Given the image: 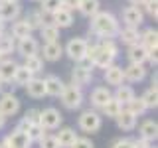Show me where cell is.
<instances>
[{
  "instance_id": "cell-16",
  "label": "cell",
  "mask_w": 158,
  "mask_h": 148,
  "mask_svg": "<svg viewBox=\"0 0 158 148\" xmlns=\"http://www.w3.org/2000/svg\"><path fill=\"white\" fill-rule=\"evenodd\" d=\"M103 79H105L107 85L111 87H118L125 83V73H123V65H117V63H113V65H109L105 71H103Z\"/></svg>"
},
{
  "instance_id": "cell-8",
  "label": "cell",
  "mask_w": 158,
  "mask_h": 148,
  "mask_svg": "<svg viewBox=\"0 0 158 148\" xmlns=\"http://www.w3.org/2000/svg\"><path fill=\"white\" fill-rule=\"evenodd\" d=\"M0 113H2L6 118L8 117H16L20 113V99L14 95L12 91L0 95Z\"/></svg>"
},
{
  "instance_id": "cell-47",
  "label": "cell",
  "mask_w": 158,
  "mask_h": 148,
  "mask_svg": "<svg viewBox=\"0 0 158 148\" xmlns=\"http://www.w3.org/2000/svg\"><path fill=\"white\" fill-rule=\"evenodd\" d=\"M30 126H32V122H30L28 118H24V117H22V118L18 121V126H16V128H18V130H22V132H28V128H30Z\"/></svg>"
},
{
  "instance_id": "cell-13",
  "label": "cell",
  "mask_w": 158,
  "mask_h": 148,
  "mask_svg": "<svg viewBox=\"0 0 158 148\" xmlns=\"http://www.w3.org/2000/svg\"><path fill=\"white\" fill-rule=\"evenodd\" d=\"M44 85H46V95L48 97H61L63 89H65L63 79L59 75H53V73H49V75L44 77Z\"/></svg>"
},
{
  "instance_id": "cell-19",
  "label": "cell",
  "mask_w": 158,
  "mask_h": 148,
  "mask_svg": "<svg viewBox=\"0 0 158 148\" xmlns=\"http://www.w3.org/2000/svg\"><path fill=\"white\" fill-rule=\"evenodd\" d=\"M136 121L138 118L132 115L131 111H127L125 107H123V111L118 113V115L115 117V122H117V126L121 128L123 132H131V130H135L136 128Z\"/></svg>"
},
{
  "instance_id": "cell-7",
  "label": "cell",
  "mask_w": 158,
  "mask_h": 148,
  "mask_svg": "<svg viewBox=\"0 0 158 148\" xmlns=\"http://www.w3.org/2000/svg\"><path fill=\"white\" fill-rule=\"evenodd\" d=\"M2 146L4 148H32V140L28 138L26 132L14 128L12 132H8V134L4 136Z\"/></svg>"
},
{
  "instance_id": "cell-40",
  "label": "cell",
  "mask_w": 158,
  "mask_h": 148,
  "mask_svg": "<svg viewBox=\"0 0 158 148\" xmlns=\"http://www.w3.org/2000/svg\"><path fill=\"white\" fill-rule=\"evenodd\" d=\"M59 8H61V0H42V8L40 10L53 14V12H57Z\"/></svg>"
},
{
  "instance_id": "cell-15",
  "label": "cell",
  "mask_w": 158,
  "mask_h": 148,
  "mask_svg": "<svg viewBox=\"0 0 158 148\" xmlns=\"http://www.w3.org/2000/svg\"><path fill=\"white\" fill-rule=\"evenodd\" d=\"M123 73H125V81H128V83H140V81L146 79L148 69H146V65L128 63L127 67H123Z\"/></svg>"
},
{
  "instance_id": "cell-28",
  "label": "cell",
  "mask_w": 158,
  "mask_h": 148,
  "mask_svg": "<svg viewBox=\"0 0 158 148\" xmlns=\"http://www.w3.org/2000/svg\"><path fill=\"white\" fill-rule=\"evenodd\" d=\"M32 77H36L30 69H26L22 65V63H18V67H16V71H14V77H12V83H14V87H26L28 85V81Z\"/></svg>"
},
{
  "instance_id": "cell-45",
  "label": "cell",
  "mask_w": 158,
  "mask_h": 148,
  "mask_svg": "<svg viewBox=\"0 0 158 148\" xmlns=\"http://www.w3.org/2000/svg\"><path fill=\"white\" fill-rule=\"evenodd\" d=\"M77 6H79V0H61V8L69 10V12L77 10Z\"/></svg>"
},
{
  "instance_id": "cell-35",
  "label": "cell",
  "mask_w": 158,
  "mask_h": 148,
  "mask_svg": "<svg viewBox=\"0 0 158 148\" xmlns=\"http://www.w3.org/2000/svg\"><path fill=\"white\" fill-rule=\"evenodd\" d=\"M140 99L144 101V105H146L148 111H150V109H156V107H158V87L150 85V87H148L146 91L140 95Z\"/></svg>"
},
{
  "instance_id": "cell-11",
  "label": "cell",
  "mask_w": 158,
  "mask_h": 148,
  "mask_svg": "<svg viewBox=\"0 0 158 148\" xmlns=\"http://www.w3.org/2000/svg\"><path fill=\"white\" fill-rule=\"evenodd\" d=\"M22 14L20 2H8V0H0V20L2 22H14Z\"/></svg>"
},
{
  "instance_id": "cell-25",
  "label": "cell",
  "mask_w": 158,
  "mask_h": 148,
  "mask_svg": "<svg viewBox=\"0 0 158 148\" xmlns=\"http://www.w3.org/2000/svg\"><path fill=\"white\" fill-rule=\"evenodd\" d=\"M10 36H12L14 39H24V38H28V36H32V28L26 24V20L24 18H18V20H14L12 22V26H10Z\"/></svg>"
},
{
  "instance_id": "cell-12",
  "label": "cell",
  "mask_w": 158,
  "mask_h": 148,
  "mask_svg": "<svg viewBox=\"0 0 158 148\" xmlns=\"http://www.w3.org/2000/svg\"><path fill=\"white\" fill-rule=\"evenodd\" d=\"M117 42H121L123 46H135V43L140 42V30L132 28V26H125V28H118L117 32Z\"/></svg>"
},
{
  "instance_id": "cell-20",
  "label": "cell",
  "mask_w": 158,
  "mask_h": 148,
  "mask_svg": "<svg viewBox=\"0 0 158 148\" xmlns=\"http://www.w3.org/2000/svg\"><path fill=\"white\" fill-rule=\"evenodd\" d=\"M138 43H140L142 47H146L148 53H154L158 49V32L154 28L142 30V32H140V42H138Z\"/></svg>"
},
{
  "instance_id": "cell-55",
  "label": "cell",
  "mask_w": 158,
  "mask_h": 148,
  "mask_svg": "<svg viewBox=\"0 0 158 148\" xmlns=\"http://www.w3.org/2000/svg\"><path fill=\"white\" fill-rule=\"evenodd\" d=\"M0 59H2V56H0Z\"/></svg>"
},
{
  "instance_id": "cell-26",
  "label": "cell",
  "mask_w": 158,
  "mask_h": 148,
  "mask_svg": "<svg viewBox=\"0 0 158 148\" xmlns=\"http://www.w3.org/2000/svg\"><path fill=\"white\" fill-rule=\"evenodd\" d=\"M135 97H136L135 89H132L131 85H125V83H123V85H118V87H115V93H113V99H117L123 107H127Z\"/></svg>"
},
{
  "instance_id": "cell-44",
  "label": "cell",
  "mask_w": 158,
  "mask_h": 148,
  "mask_svg": "<svg viewBox=\"0 0 158 148\" xmlns=\"http://www.w3.org/2000/svg\"><path fill=\"white\" fill-rule=\"evenodd\" d=\"M24 118H28L30 122H38V118H40V109H30V111L24 113Z\"/></svg>"
},
{
  "instance_id": "cell-24",
  "label": "cell",
  "mask_w": 158,
  "mask_h": 148,
  "mask_svg": "<svg viewBox=\"0 0 158 148\" xmlns=\"http://www.w3.org/2000/svg\"><path fill=\"white\" fill-rule=\"evenodd\" d=\"M26 89V95L28 97H32V99H42V97H46V85H44V79L42 77H32L28 81V85L24 87Z\"/></svg>"
},
{
  "instance_id": "cell-51",
  "label": "cell",
  "mask_w": 158,
  "mask_h": 148,
  "mask_svg": "<svg viewBox=\"0 0 158 148\" xmlns=\"http://www.w3.org/2000/svg\"><path fill=\"white\" fill-rule=\"evenodd\" d=\"M4 32H6V22H2V20H0V36H2Z\"/></svg>"
},
{
  "instance_id": "cell-6",
  "label": "cell",
  "mask_w": 158,
  "mask_h": 148,
  "mask_svg": "<svg viewBox=\"0 0 158 148\" xmlns=\"http://www.w3.org/2000/svg\"><path fill=\"white\" fill-rule=\"evenodd\" d=\"M91 81H93V67L87 63H75V67L71 69V85L83 89L91 85Z\"/></svg>"
},
{
  "instance_id": "cell-30",
  "label": "cell",
  "mask_w": 158,
  "mask_h": 148,
  "mask_svg": "<svg viewBox=\"0 0 158 148\" xmlns=\"http://www.w3.org/2000/svg\"><path fill=\"white\" fill-rule=\"evenodd\" d=\"M14 51H16V39L10 36L8 32H4L2 36H0V56L10 57Z\"/></svg>"
},
{
  "instance_id": "cell-14",
  "label": "cell",
  "mask_w": 158,
  "mask_h": 148,
  "mask_svg": "<svg viewBox=\"0 0 158 148\" xmlns=\"http://www.w3.org/2000/svg\"><path fill=\"white\" fill-rule=\"evenodd\" d=\"M113 97V91L105 85H99L91 91V95H89V103H91V107L95 109V111H99L105 103L109 101V99Z\"/></svg>"
},
{
  "instance_id": "cell-34",
  "label": "cell",
  "mask_w": 158,
  "mask_h": 148,
  "mask_svg": "<svg viewBox=\"0 0 158 148\" xmlns=\"http://www.w3.org/2000/svg\"><path fill=\"white\" fill-rule=\"evenodd\" d=\"M97 43H99V47L103 49L105 53H109L113 59H117L118 57V42L115 38H105V39H97Z\"/></svg>"
},
{
  "instance_id": "cell-43",
  "label": "cell",
  "mask_w": 158,
  "mask_h": 148,
  "mask_svg": "<svg viewBox=\"0 0 158 148\" xmlns=\"http://www.w3.org/2000/svg\"><path fill=\"white\" fill-rule=\"evenodd\" d=\"M111 148H132V138L128 136H123V138H117L115 142H113Z\"/></svg>"
},
{
  "instance_id": "cell-53",
  "label": "cell",
  "mask_w": 158,
  "mask_h": 148,
  "mask_svg": "<svg viewBox=\"0 0 158 148\" xmlns=\"http://www.w3.org/2000/svg\"><path fill=\"white\" fill-rule=\"evenodd\" d=\"M8 2H18V0H8Z\"/></svg>"
},
{
  "instance_id": "cell-42",
  "label": "cell",
  "mask_w": 158,
  "mask_h": 148,
  "mask_svg": "<svg viewBox=\"0 0 158 148\" xmlns=\"http://www.w3.org/2000/svg\"><path fill=\"white\" fill-rule=\"evenodd\" d=\"M71 148H95V144L85 136H77V140L71 144Z\"/></svg>"
},
{
  "instance_id": "cell-9",
  "label": "cell",
  "mask_w": 158,
  "mask_h": 148,
  "mask_svg": "<svg viewBox=\"0 0 158 148\" xmlns=\"http://www.w3.org/2000/svg\"><path fill=\"white\" fill-rule=\"evenodd\" d=\"M121 18H123V22H125V26L140 28L142 22H144V12L138 6H127V8H123Z\"/></svg>"
},
{
  "instance_id": "cell-39",
  "label": "cell",
  "mask_w": 158,
  "mask_h": 148,
  "mask_svg": "<svg viewBox=\"0 0 158 148\" xmlns=\"http://www.w3.org/2000/svg\"><path fill=\"white\" fill-rule=\"evenodd\" d=\"M142 12H146L150 18H158V0H146L144 4H142Z\"/></svg>"
},
{
  "instance_id": "cell-37",
  "label": "cell",
  "mask_w": 158,
  "mask_h": 148,
  "mask_svg": "<svg viewBox=\"0 0 158 148\" xmlns=\"http://www.w3.org/2000/svg\"><path fill=\"white\" fill-rule=\"evenodd\" d=\"M46 132H48V130H46V128H44L42 125H40V122H34V125L28 128V132H26V134H28L30 140H32V144H34V142L38 144V142L44 138V134H46Z\"/></svg>"
},
{
  "instance_id": "cell-10",
  "label": "cell",
  "mask_w": 158,
  "mask_h": 148,
  "mask_svg": "<svg viewBox=\"0 0 158 148\" xmlns=\"http://www.w3.org/2000/svg\"><path fill=\"white\" fill-rule=\"evenodd\" d=\"M40 56H42L44 61H49V63H56L61 59L63 56V46L59 42H52V43H44L40 46Z\"/></svg>"
},
{
  "instance_id": "cell-54",
  "label": "cell",
  "mask_w": 158,
  "mask_h": 148,
  "mask_svg": "<svg viewBox=\"0 0 158 148\" xmlns=\"http://www.w3.org/2000/svg\"><path fill=\"white\" fill-rule=\"evenodd\" d=\"M0 148H4V146H2V142H0Z\"/></svg>"
},
{
  "instance_id": "cell-36",
  "label": "cell",
  "mask_w": 158,
  "mask_h": 148,
  "mask_svg": "<svg viewBox=\"0 0 158 148\" xmlns=\"http://www.w3.org/2000/svg\"><path fill=\"white\" fill-rule=\"evenodd\" d=\"M125 109H127V111H131L136 118H138V117H142V115H146V111H148L146 105H144V101H142L140 97H135V99H132V101L128 103Z\"/></svg>"
},
{
  "instance_id": "cell-52",
  "label": "cell",
  "mask_w": 158,
  "mask_h": 148,
  "mask_svg": "<svg viewBox=\"0 0 158 148\" xmlns=\"http://www.w3.org/2000/svg\"><path fill=\"white\" fill-rule=\"evenodd\" d=\"M30 2H42V0H30Z\"/></svg>"
},
{
  "instance_id": "cell-22",
  "label": "cell",
  "mask_w": 158,
  "mask_h": 148,
  "mask_svg": "<svg viewBox=\"0 0 158 148\" xmlns=\"http://www.w3.org/2000/svg\"><path fill=\"white\" fill-rule=\"evenodd\" d=\"M127 57H128V63L146 65L148 51H146V47H142V46H140V43H135V46H128V47H127Z\"/></svg>"
},
{
  "instance_id": "cell-5",
  "label": "cell",
  "mask_w": 158,
  "mask_h": 148,
  "mask_svg": "<svg viewBox=\"0 0 158 148\" xmlns=\"http://www.w3.org/2000/svg\"><path fill=\"white\" fill-rule=\"evenodd\" d=\"M38 122L46 128L48 132L49 130H57V128L61 126V122H63V115L57 111L56 107H48V109H42V111H40Z\"/></svg>"
},
{
  "instance_id": "cell-23",
  "label": "cell",
  "mask_w": 158,
  "mask_h": 148,
  "mask_svg": "<svg viewBox=\"0 0 158 148\" xmlns=\"http://www.w3.org/2000/svg\"><path fill=\"white\" fill-rule=\"evenodd\" d=\"M75 18H73V12H69L65 8H59L57 12H53V26L57 30H65V28H71Z\"/></svg>"
},
{
  "instance_id": "cell-18",
  "label": "cell",
  "mask_w": 158,
  "mask_h": 148,
  "mask_svg": "<svg viewBox=\"0 0 158 148\" xmlns=\"http://www.w3.org/2000/svg\"><path fill=\"white\" fill-rule=\"evenodd\" d=\"M59 132H56V140H57V144L59 148H71V144L77 140V132H75V128H71V126H59L57 128Z\"/></svg>"
},
{
  "instance_id": "cell-21",
  "label": "cell",
  "mask_w": 158,
  "mask_h": 148,
  "mask_svg": "<svg viewBox=\"0 0 158 148\" xmlns=\"http://www.w3.org/2000/svg\"><path fill=\"white\" fill-rule=\"evenodd\" d=\"M138 138L148 142H154L158 138V122L152 121V118H146L140 126H138Z\"/></svg>"
},
{
  "instance_id": "cell-32",
  "label": "cell",
  "mask_w": 158,
  "mask_h": 148,
  "mask_svg": "<svg viewBox=\"0 0 158 148\" xmlns=\"http://www.w3.org/2000/svg\"><path fill=\"white\" fill-rule=\"evenodd\" d=\"M123 111V105L121 103L117 101V99H109V101L105 103V105H103L101 109H99V113H101V117H107V118H115L118 113Z\"/></svg>"
},
{
  "instance_id": "cell-31",
  "label": "cell",
  "mask_w": 158,
  "mask_h": 148,
  "mask_svg": "<svg viewBox=\"0 0 158 148\" xmlns=\"http://www.w3.org/2000/svg\"><path fill=\"white\" fill-rule=\"evenodd\" d=\"M38 32H40V38H42L44 43H52V42H59V32H61V30H57L53 24H46V26H42Z\"/></svg>"
},
{
  "instance_id": "cell-2",
  "label": "cell",
  "mask_w": 158,
  "mask_h": 148,
  "mask_svg": "<svg viewBox=\"0 0 158 148\" xmlns=\"http://www.w3.org/2000/svg\"><path fill=\"white\" fill-rule=\"evenodd\" d=\"M77 126H79V130H81V132H87V134L97 132L99 128L103 126L101 113L95 111V109H87V111H83L81 115L77 117Z\"/></svg>"
},
{
  "instance_id": "cell-49",
  "label": "cell",
  "mask_w": 158,
  "mask_h": 148,
  "mask_svg": "<svg viewBox=\"0 0 158 148\" xmlns=\"http://www.w3.org/2000/svg\"><path fill=\"white\" fill-rule=\"evenodd\" d=\"M144 2H146V0H128V4H131V6H138V8H140Z\"/></svg>"
},
{
  "instance_id": "cell-38",
  "label": "cell",
  "mask_w": 158,
  "mask_h": 148,
  "mask_svg": "<svg viewBox=\"0 0 158 148\" xmlns=\"http://www.w3.org/2000/svg\"><path fill=\"white\" fill-rule=\"evenodd\" d=\"M24 20H26V24L30 28H32V32L34 30H40L44 26V22H42V16H40V10H34V12H28L26 16H24Z\"/></svg>"
},
{
  "instance_id": "cell-3",
  "label": "cell",
  "mask_w": 158,
  "mask_h": 148,
  "mask_svg": "<svg viewBox=\"0 0 158 148\" xmlns=\"http://www.w3.org/2000/svg\"><path fill=\"white\" fill-rule=\"evenodd\" d=\"M87 46H89V42L85 38H69V42L63 46V53L71 59V61H75V63H83L85 61V53H87Z\"/></svg>"
},
{
  "instance_id": "cell-33",
  "label": "cell",
  "mask_w": 158,
  "mask_h": 148,
  "mask_svg": "<svg viewBox=\"0 0 158 148\" xmlns=\"http://www.w3.org/2000/svg\"><path fill=\"white\" fill-rule=\"evenodd\" d=\"M26 69H30V71L34 73V75H38V73L44 71V59L40 53H34V56H28L24 57V63H22Z\"/></svg>"
},
{
  "instance_id": "cell-48",
  "label": "cell",
  "mask_w": 158,
  "mask_h": 148,
  "mask_svg": "<svg viewBox=\"0 0 158 148\" xmlns=\"http://www.w3.org/2000/svg\"><path fill=\"white\" fill-rule=\"evenodd\" d=\"M12 91V83L4 81V79H0V95H4V93H10Z\"/></svg>"
},
{
  "instance_id": "cell-1",
  "label": "cell",
  "mask_w": 158,
  "mask_h": 148,
  "mask_svg": "<svg viewBox=\"0 0 158 148\" xmlns=\"http://www.w3.org/2000/svg\"><path fill=\"white\" fill-rule=\"evenodd\" d=\"M89 34L95 36V39H105V38H115L118 28H121V22L117 20L115 14L105 12V10H99L95 16L89 18Z\"/></svg>"
},
{
  "instance_id": "cell-4",
  "label": "cell",
  "mask_w": 158,
  "mask_h": 148,
  "mask_svg": "<svg viewBox=\"0 0 158 148\" xmlns=\"http://www.w3.org/2000/svg\"><path fill=\"white\" fill-rule=\"evenodd\" d=\"M59 99H61V105L67 111H77V109H81L83 101H85V95H83V89L71 85V83H65V89H63Z\"/></svg>"
},
{
  "instance_id": "cell-27",
  "label": "cell",
  "mask_w": 158,
  "mask_h": 148,
  "mask_svg": "<svg viewBox=\"0 0 158 148\" xmlns=\"http://www.w3.org/2000/svg\"><path fill=\"white\" fill-rule=\"evenodd\" d=\"M16 67H18V63L14 61L12 57H2V59H0V79L12 83V77H14Z\"/></svg>"
},
{
  "instance_id": "cell-41",
  "label": "cell",
  "mask_w": 158,
  "mask_h": 148,
  "mask_svg": "<svg viewBox=\"0 0 158 148\" xmlns=\"http://www.w3.org/2000/svg\"><path fill=\"white\" fill-rule=\"evenodd\" d=\"M38 146H40V148H59L57 140H56V136L49 134V132H46V134H44V138L38 142Z\"/></svg>"
},
{
  "instance_id": "cell-29",
  "label": "cell",
  "mask_w": 158,
  "mask_h": 148,
  "mask_svg": "<svg viewBox=\"0 0 158 148\" xmlns=\"http://www.w3.org/2000/svg\"><path fill=\"white\" fill-rule=\"evenodd\" d=\"M77 10H79L81 16L91 18V16H95L99 10H101V2H99V0H79Z\"/></svg>"
},
{
  "instance_id": "cell-17",
  "label": "cell",
  "mask_w": 158,
  "mask_h": 148,
  "mask_svg": "<svg viewBox=\"0 0 158 148\" xmlns=\"http://www.w3.org/2000/svg\"><path fill=\"white\" fill-rule=\"evenodd\" d=\"M16 51L22 57L40 53V42L34 36H28V38H24V39H18V42H16Z\"/></svg>"
},
{
  "instance_id": "cell-46",
  "label": "cell",
  "mask_w": 158,
  "mask_h": 148,
  "mask_svg": "<svg viewBox=\"0 0 158 148\" xmlns=\"http://www.w3.org/2000/svg\"><path fill=\"white\" fill-rule=\"evenodd\" d=\"M132 148H152V142L142 140V138H132Z\"/></svg>"
},
{
  "instance_id": "cell-50",
  "label": "cell",
  "mask_w": 158,
  "mask_h": 148,
  "mask_svg": "<svg viewBox=\"0 0 158 148\" xmlns=\"http://www.w3.org/2000/svg\"><path fill=\"white\" fill-rule=\"evenodd\" d=\"M6 121H8V118H6V117H4V115H2V113H0V130H2V128H4V126H6Z\"/></svg>"
}]
</instances>
